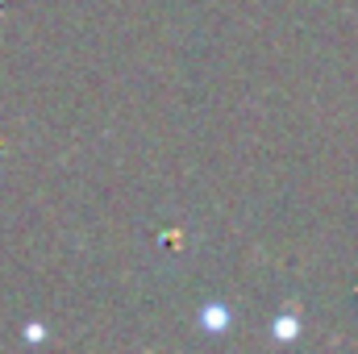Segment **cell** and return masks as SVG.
<instances>
[{
    "label": "cell",
    "mask_w": 358,
    "mask_h": 354,
    "mask_svg": "<svg viewBox=\"0 0 358 354\" xmlns=\"http://www.w3.org/2000/svg\"><path fill=\"white\" fill-rule=\"evenodd\" d=\"M229 321H225V309L221 304H213V309H204V330H225Z\"/></svg>",
    "instance_id": "cell-1"
},
{
    "label": "cell",
    "mask_w": 358,
    "mask_h": 354,
    "mask_svg": "<svg viewBox=\"0 0 358 354\" xmlns=\"http://www.w3.org/2000/svg\"><path fill=\"white\" fill-rule=\"evenodd\" d=\"M296 330H300L296 317H279V321H275V334H279V338H296Z\"/></svg>",
    "instance_id": "cell-2"
}]
</instances>
